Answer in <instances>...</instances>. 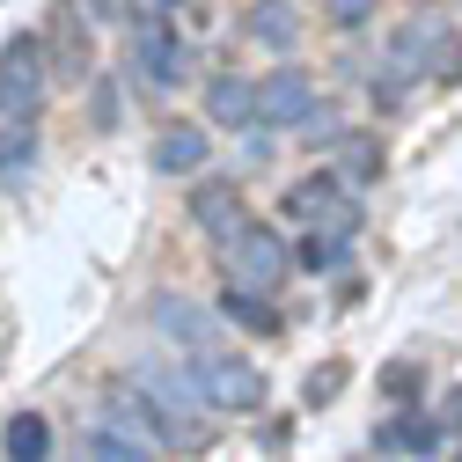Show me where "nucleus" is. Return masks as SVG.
Here are the masks:
<instances>
[{"instance_id":"f257e3e1","label":"nucleus","mask_w":462,"mask_h":462,"mask_svg":"<svg viewBox=\"0 0 462 462\" xmlns=\"http://www.w3.org/2000/svg\"><path fill=\"white\" fill-rule=\"evenodd\" d=\"M389 67L411 74V81H440V88H462V30L440 23V15H419L389 37Z\"/></svg>"},{"instance_id":"f03ea898","label":"nucleus","mask_w":462,"mask_h":462,"mask_svg":"<svg viewBox=\"0 0 462 462\" xmlns=\"http://www.w3.org/2000/svg\"><path fill=\"white\" fill-rule=\"evenodd\" d=\"M125 44H133V74L147 81V96H177L184 88V74H191L184 30H169L162 15H133L125 23Z\"/></svg>"},{"instance_id":"7ed1b4c3","label":"nucleus","mask_w":462,"mask_h":462,"mask_svg":"<svg viewBox=\"0 0 462 462\" xmlns=\"http://www.w3.org/2000/svg\"><path fill=\"white\" fill-rule=\"evenodd\" d=\"M184 367L199 382L206 411H257V403H264V374L250 360H236V353H220V345H213V353H191Z\"/></svg>"},{"instance_id":"20e7f679","label":"nucleus","mask_w":462,"mask_h":462,"mask_svg":"<svg viewBox=\"0 0 462 462\" xmlns=\"http://www.w3.org/2000/svg\"><path fill=\"white\" fill-rule=\"evenodd\" d=\"M220 250H227V279H236V286H257V294H272V286L294 272V250H286L279 227H264V220H243Z\"/></svg>"},{"instance_id":"39448f33","label":"nucleus","mask_w":462,"mask_h":462,"mask_svg":"<svg viewBox=\"0 0 462 462\" xmlns=\"http://www.w3.org/2000/svg\"><path fill=\"white\" fill-rule=\"evenodd\" d=\"M51 96V74H44V44L23 30L8 51H0V118H37Z\"/></svg>"},{"instance_id":"423d86ee","label":"nucleus","mask_w":462,"mask_h":462,"mask_svg":"<svg viewBox=\"0 0 462 462\" xmlns=\"http://www.w3.org/2000/svg\"><path fill=\"white\" fill-rule=\"evenodd\" d=\"M286 213H294L301 227H323V236H345L353 243V227H360V206L345 199L337 177H301L294 191H286Z\"/></svg>"},{"instance_id":"0eeeda50","label":"nucleus","mask_w":462,"mask_h":462,"mask_svg":"<svg viewBox=\"0 0 462 462\" xmlns=\"http://www.w3.org/2000/svg\"><path fill=\"white\" fill-rule=\"evenodd\" d=\"M316 110V88H309V74L301 67H279V74H264L257 81V110H250V125H301Z\"/></svg>"},{"instance_id":"6e6552de","label":"nucleus","mask_w":462,"mask_h":462,"mask_svg":"<svg viewBox=\"0 0 462 462\" xmlns=\"http://www.w3.org/2000/svg\"><path fill=\"white\" fill-rule=\"evenodd\" d=\"M147 316H154V330L177 345L184 360H191V353H213V316H206L191 294H154V301H147Z\"/></svg>"},{"instance_id":"1a4fd4ad","label":"nucleus","mask_w":462,"mask_h":462,"mask_svg":"<svg viewBox=\"0 0 462 462\" xmlns=\"http://www.w3.org/2000/svg\"><path fill=\"white\" fill-rule=\"evenodd\" d=\"M243 220H250V213H243V191L227 184V177H206V184H191V227H199V236L227 243Z\"/></svg>"},{"instance_id":"9d476101","label":"nucleus","mask_w":462,"mask_h":462,"mask_svg":"<svg viewBox=\"0 0 462 462\" xmlns=\"http://www.w3.org/2000/svg\"><path fill=\"white\" fill-rule=\"evenodd\" d=\"M367 448H374V455H440L448 433H440V419H426V411H396V419L374 426Z\"/></svg>"},{"instance_id":"9b49d317","label":"nucleus","mask_w":462,"mask_h":462,"mask_svg":"<svg viewBox=\"0 0 462 462\" xmlns=\"http://www.w3.org/2000/svg\"><path fill=\"white\" fill-rule=\"evenodd\" d=\"M206 154H213V140H206L199 125H169V133L154 140V169H162V177H199Z\"/></svg>"},{"instance_id":"f8f14e48","label":"nucleus","mask_w":462,"mask_h":462,"mask_svg":"<svg viewBox=\"0 0 462 462\" xmlns=\"http://www.w3.org/2000/svg\"><path fill=\"white\" fill-rule=\"evenodd\" d=\"M220 316L236 323V330H257V337H279V330H286L279 309H272V294H257V286H236V279H227V294H220Z\"/></svg>"},{"instance_id":"ddd939ff","label":"nucleus","mask_w":462,"mask_h":462,"mask_svg":"<svg viewBox=\"0 0 462 462\" xmlns=\"http://www.w3.org/2000/svg\"><path fill=\"white\" fill-rule=\"evenodd\" d=\"M250 37L286 60V51L301 44V15H294V0H257V8H250Z\"/></svg>"},{"instance_id":"4468645a","label":"nucleus","mask_w":462,"mask_h":462,"mask_svg":"<svg viewBox=\"0 0 462 462\" xmlns=\"http://www.w3.org/2000/svg\"><path fill=\"white\" fill-rule=\"evenodd\" d=\"M250 110H257V81H243V74H220L206 88V118L213 125H250Z\"/></svg>"},{"instance_id":"2eb2a0df","label":"nucleus","mask_w":462,"mask_h":462,"mask_svg":"<svg viewBox=\"0 0 462 462\" xmlns=\"http://www.w3.org/2000/svg\"><path fill=\"white\" fill-rule=\"evenodd\" d=\"M37 169V118H8L0 125V184H15Z\"/></svg>"},{"instance_id":"dca6fc26","label":"nucleus","mask_w":462,"mask_h":462,"mask_svg":"<svg viewBox=\"0 0 462 462\" xmlns=\"http://www.w3.org/2000/svg\"><path fill=\"white\" fill-rule=\"evenodd\" d=\"M0 455H8V462H44V455H51V426H44L37 411L8 419V433H0Z\"/></svg>"},{"instance_id":"f3484780","label":"nucleus","mask_w":462,"mask_h":462,"mask_svg":"<svg viewBox=\"0 0 462 462\" xmlns=\"http://www.w3.org/2000/svg\"><path fill=\"white\" fill-rule=\"evenodd\" d=\"M81 455H96V462H140V455H154L147 440H133L125 426H96L88 440H81Z\"/></svg>"},{"instance_id":"a211bd4d","label":"nucleus","mask_w":462,"mask_h":462,"mask_svg":"<svg viewBox=\"0 0 462 462\" xmlns=\"http://www.w3.org/2000/svg\"><path fill=\"white\" fill-rule=\"evenodd\" d=\"M337 147H345V177H353V184H374L382 177V140H360L353 133V140H337Z\"/></svg>"},{"instance_id":"6ab92c4d","label":"nucleus","mask_w":462,"mask_h":462,"mask_svg":"<svg viewBox=\"0 0 462 462\" xmlns=\"http://www.w3.org/2000/svg\"><path fill=\"white\" fill-rule=\"evenodd\" d=\"M382 396H389V403H419V396H426V374H419L411 360H389V367H382Z\"/></svg>"},{"instance_id":"aec40b11","label":"nucleus","mask_w":462,"mask_h":462,"mask_svg":"<svg viewBox=\"0 0 462 462\" xmlns=\"http://www.w3.org/2000/svg\"><path fill=\"white\" fill-rule=\"evenodd\" d=\"M323 8H330V23H337L345 37H360V30L374 23V0H323Z\"/></svg>"},{"instance_id":"412c9836","label":"nucleus","mask_w":462,"mask_h":462,"mask_svg":"<svg viewBox=\"0 0 462 462\" xmlns=\"http://www.w3.org/2000/svg\"><path fill=\"white\" fill-rule=\"evenodd\" d=\"M337 389H345V367H337V360H330V367H316V382H309V411H323Z\"/></svg>"},{"instance_id":"4be33fe9","label":"nucleus","mask_w":462,"mask_h":462,"mask_svg":"<svg viewBox=\"0 0 462 462\" xmlns=\"http://www.w3.org/2000/svg\"><path fill=\"white\" fill-rule=\"evenodd\" d=\"M440 419H448V426H462V389H448V403H440Z\"/></svg>"},{"instance_id":"5701e85b","label":"nucleus","mask_w":462,"mask_h":462,"mask_svg":"<svg viewBox=\"0 0 462 462\" xmlns=\"http://www.w3.org/2000/svg\"><path fill=\"white\" fill-rule=\"evenodd\" d=\"M154 8H184V0H154Z\"/></svg>"}]
</instances>
